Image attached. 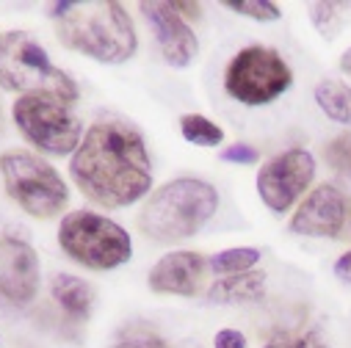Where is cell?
I'll list each match as a JSON object with an SVG mask.
<instances>
[{
	"label": "cell",
	"mask_w": 351,
	"mask_h": 348,
	"mask_svg": "<svg viewBox=\"0 0 351 348\" xmlns=\"http://www.w3.org/2000/svg\"><path fill=\"white\" fill-rule=\"evenodd\" d=\"M69 171L83 197L100 208H128L152 188L144 138L119 119H103L86 130Z\"/></svg>",
	"instance_id": "obj_1"
},
{
	"label": "cell",
	"mask_w": 351,
	"mask_h": 348,
	"mask_svg": "<svg viewBox=\"0 0 351 348\" xmlns=\"http://www.w3.org/2000/svg\"><path fill=\"white\" fill-rule=\"evenodd\" d=\"M53 20L64 47L100 64H125L138 47L130 14L117 0H64L53 6Z\"/></svg>",
	"instance_id": "obj_2"
},
{
	"label": "cell",
	"mask_w": 351,
	"mask_h": 348,
	"mask_svg": "<svg viewBox=\"0 0 351 348\" xmlns=\"http://www.w3.org/2000/svg\"><path fill=\"white\" fill-rule=\"evenodd\" d=\"M219 208V194L213 186L180 177L160 186L144 205L138 227L158 243H174L197 235Z\"/></svg>",
	"instance_id": "obj_3"
},
{
	"label": "cell",
	"mask_w": 351,
	"mask_h": 348,
	"mask_svg": "<svg viewBox=\"0 0 351 348\" xmlns=\"http://www.w3.org/2000/svg\"><path fill=\"white\" fill-rule=\"evenodd\" d=\"M0 86L9 92L25 95H47L61 103L77 100L75 80L58 69L45 47L25 31H9L0 36Z\"/></svg>",
	"instance_id": "obj_4"
},
{
	"label": "cell",
	"mask_w": 351,
	"mask_h": 348,
	"mask_svg": "<svg viewBox=\"0 0 351 348\" xmlns=\"http://www.w3.org/2000/svg\"><path fill=\"white\" fill-rule=\"evenodd\" d=\"M58 246L77 266L92 271H111L133 257L130 235L117 221L92 210L64 216L58 224Z\"/></svg>",
	"instance_id": "obj_5"
},
{
	"label": "cell",
	"mask_w": 351,
	"mask_h": 348,
	"mask_svg": "<svg viewBox=\"0 0 351 348\" xmlns=\"http://www.w3.org/2000/svg\"><path fill=\"white\" fill-rule=\"evenodd\" d=\"M0 174L9 197L34 219H53L69 202V191L58 171L34 152L14 149L0 155Z\"/></svg>",
	"instance_id": "obj_6"
},
{
	"label": "cell",
	"mask_w": 351,
	"mask_h": 348,
	"mask_svg": "<svg viewBox=\"0 0 351 348\" xmlns=\"http://www.w3.org/2000/svg\"><path fill=\"white\" fill-rule=\"evenodd\" d=\"M293 83L291 66L271 47H243L235 53L224 72V89L232 100L243 105H266L285 95Z\"/></svg>",
	"instance_id": "obj_7"
},
{
	"label": "cell",
	"mask_w": 351,
	"mask_h": 348,
	"mask_svg": "<svg viewBox=\"0 0 351 348\" xmlns=\"http://www.w3.org/2000/svg\"><path fill=\"white\" fill-rule=\"evenodd\" d=\"M20 133L47 155H69L80 147V122L66 103L47 95H25L12 108Z\"/></svg>",
	"instance_id": "obj_8"
},
{
	"label": "cell",
	"mask_w": 351,
	"mask_h": 348,
	"mask_svg": "<svg viewBox=\"0 0 351 348\" xmlns=\"http://www.w3.org/2000/svg\"><path fill=\"white\" fill-rule=\"evenodd\" d=\"M315 158L307 149H288L257 171V194L274 213H285L313 183Z\"/></svg>",
	"instance_id": "obj_9"
},
{
	"label": "cell",
	"mask_w": 351,
	"mask_h": 348,
	"mask_svg": "<svg viewBox=\"0 0 351 348\" xmlns=\"http://www.w3.org/2000/svg\"><path fill=\"white\" fill-rule=\"evenodd\" d=\"M351 216V199L343 188L324 183L318 186L293 213L291 232L307 238H337Z\"/></svg>",
	"instance_id": "obj_10"
},
{
	"label": "cell",
	"mask_w": 351,
	"mask_h": 348,
	"mask_svg": "<svg viewBox=\"0 0 351 348\" xmlns=\"http://www.w3.org/2000/svg\"><path fill=\"white\" fill-rule=\"evenodd\" d=\"M39 290V257L20 238L0 240V296L9 304H28Z\"/></svg>",
	"instance_id": "obj_11"
},
{
	"label": "cell",
	"mask_w": 351,
	"mask_h": 348,
	"mask_svg": "<svg viewBox=\"0 0 351 348\" xmlns=\"http://www.w3.org/2000/svg\"><path fill=\"white\" fill-rule=\"evenodd\" d=\"M147 17V23L152 25L155 36H158V47L166 58V64L171 66H189L199 50L197 45V36L194 31L189 28V23L174 12L171 3H160V0H155V3H149V0H144V3L138 6Z\"/></svg>",
	"instance_id": "obj_12"
},
{
	"label": "cell",
	"mask_w": 351,
	"mask_h": 348,
	"mask_svg": "<svg viewBox=\"0 0 351 348\" xmlns=\"http://www.w3.org/2000/svg\"><path fill=\"white\" fill-rule=\"evenodd\" d=\"M205 260L197 251H169L163 254L155 269L149 271V290L152 293H171V296H194L199 290V279L205 274Z\"/></svg>",
	"instance_id": "obj_13"
},
{
	"label": "cell",
	"mask_w": 351,
	"mask_h": 348,
	"mask_svg": "<svg viewBox=\"0 0 351 348\" xmlns=\"http://www.w3.org/2000/svg\"><path fill=\"white\" fill-rule=\"evenodd\" d=\"M266 296V274L263 271H246L221 277L210 285L208 299L213 304H238V301H260Z\"/></svg>",
	"instance_id": "obj_14"
},
{
	"label": "cell",
	"mask_w": 351,
	"mask_h": 348,
	"mask_svg": "<svg viewBox=\"0 0 351 348\" xmlns=\"http://www.w3.org/2000/svg\"><path fill=\"white\" fill-rule=\"evenodd\" d=\"M50 293L53 299L58 301V307L75 318V321H83L92 315V307H95V290L86 285L83 279L72 277V274H58L50 285Z\"/></svg>",
	"instance_id": "obj_15"
},
{
	"label": "cell",
	"mask_w": 351,
	"mask_h": 348,
	"mask_svg": "<svg viewBox=\"0 0 351 348\" xmlns=\"http://www.w3.org/2000/svg\"><path fill=\"white\" fill-rule=\"evenodd\" d=\"M315 103L329 119L340 125H351V86L348 83L335 80V77L321 80L315 86Z\"/></svg>",
	"instance_id": "obj_16"
},
{
	"label": "cell",
	"mask_w": 351,
	"mask_h": 348,
	"mask_svg": "<svg viewBox=\"0 0 351 348\" xmlns=\"http://www.w3.org/2000/svg\"><path fill=\"white\" fill-rule=\"evenodd\" d=\"M260 260V251L252 249V246H235V249H224L219 254H213L208 260V269L213 274H224V277H232V274H246L257 266Z\"/></svg>",
	"instance_id": "obj_17"
},
{
	"label": "cell",
	"mask_w": 351,
	"mask_h": 348,
	"mask_svg": "<svg viewBox=\"0 0 351 348\" xmlns=\"http://www.w3.org/2000/svg\"><path fill=\"white\" fill-rule=\"evenodd\" d=\"M348 17H351V3H313L310 6V20L326 39H335L348 23Z\"/></svg>",
	"instance_id": "obj_18"
},
{
	"label": "cell",
	"mask_w": 351,
	"mask_h": 348,
	"mask_svg": "<svg viewBox=\"0 0 351 348\" xmlns=\"http://www.w3.org/2000/svg\"><path fill=\"white\" fill-rule=\"evenodd\" d=\"M180 130H183V138L191 141V144H199V147H216L221 144L224 138V130L219 125H213L208 116L202 114H186L180 119Z\"/></svg>",
	"instance_id": "obj_19"
},
{
	"label": "cell",
	"mask_w": 351,
	"mask_h": 348,
	"mask_svg": "<svg viewBox=\"0 0 351 348\" xmlns=\"http://www.w3.org/2000/svg\"><path fill=\"white\" fill-rule=\"evenodd\" d=\"M111 348H169V343L158 332H152L149 326L133 323V326L119 332V337Z\"/></svg>",
	"instance_id": "obj_20"
},
{
	"label": "cell",
	"mask_w": 351,
	"mask_h": 348,
	"mask_svg": "<svg viewBox=\"0 0 351 348\" xmlns=\"http://www.w3.org/2000/svg\"><path fill=\"white\" fill-rule=\"evenodd\" d=\"M227 6L238 14H246L252 20H260V23H274L280 20V6L269 3V0H227Z\"/></svg>",
	"instance_id": "obj_21"
},
{
	"label": "cell",
	"mask_w": 351,
	"mask_h": 348,
	"mask_svg": "<svg viewBox=\"0 0 351 348\" xmlns=\"http://www.w3.org/2000/svg\"><path fill=\"white\" fill-rule=\"evenodd\" d=\"M324 155H326V163L335 171L348 174V177H351V133H343L335 141H329V147L324 149Z\"/></svg>",
	"instance_id": "obj_22"
},
{
	"label": "cell",
	"mask_w": 351,
	"mask_h": 348,
	"mask_svg": "<svg viewBox=\"0 0 351 348\" xmlns=\"http://www.w3.org/2000/svg\"><path fill=\"white\" fill-rule=\"evenodd\" d=\"M266 348H326V345H324V340L315 332H307V334H299V337L280 332V334H274L269 340Z\"/></svg>",
	"instance_id": "obj_23"
},
{
	"label": "cell",
	"mask_w": 351,
	"mask_h": 348,
	"mask_svg": "<svg viewBox=\"0 0 351 348\" xmlns=\"http://www.w3.org/2000/svg\"><path fill=\"white\" fill-rule=\"evenodd\" d=\"M224 163H241V166H249V163H257V149L252 144H232L227 147L221 155H219Z\"/></svg>",
	"instance_id": "obj_24"
},
{
	"label": "cell",
	"mask_w": 351,
	"mask_h": 348,
	"mask_svg": "<svg viewBox=\"0 0 351 348\" xmlns=\"http://www.w3.org/2000/svg\"><path fill=\"white\" fill-rule=\"evenodd\" d=\"M213 348H246V337L235 329H221L213 340Z\"/></svg>",
	"instance_id": "obj_25"
},
{
	"label": "cell",
	"mask_w": 351,
	"mask_h": 348,
	"mask_svg": "<svg viewBox=\"0 0 351 348\" xmlns=\"http://www.w3.org/2000/svg\"><path fill=\"white\" fill-rule=\"evenodd\" d=\"M174 12H178L183 20H197L199 14H202V9H199V3H189V0H174Z\"/></svg>",
	"instance_id": "obj_26"
},
{
	"label": "cell",
	"mask_w": 351,
	"mask_h": 348,
	"mask_svg": "<svg viewBox=\"0 0 351 348\" xmlns=\"http://www.w3.org/2000/svg\"><path fill=\"white\" fill-rule=\"evenodd\" d=\"M335 274L340 277V279H346V282H351V251H346L337 263H335Z\"/></svg>",
	"instance_id": "obj_27"
},
{
	"label": "cell",
	"mask_w": 351,
	"mask_h": 348,
	"mask_svg": "<svg viewBox=\"0 0 351 348\" xmlns=\"http://www.w3.org/2000/svg\"><path fill=\"white\" fill-rule=\"evenodd\" d=\"M340 69H343V72L351 77V47L343 53V58H340Z\"/></svg>",
	"instance_id": "obj_28"
}]
</instances>
